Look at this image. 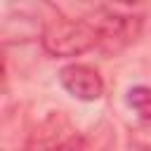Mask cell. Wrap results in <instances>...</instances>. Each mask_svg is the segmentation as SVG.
I'll return each instance as SVG.
<instances>
[{"label":"cell","instance_id":"obj_1","mask_svg":"<svg viewBox=\"0 0 151 151\" xmlns=\"http://www.w3.org/2000/svg\"><path fill=\"white\" fill-rule=\"evenodd\" d=\"M99 42L97 47L104 54H118L132 45L144 24V9L137 0H111L92 17Z\"/></svg>","mask_w":151,"mask_h":151},{"label":"cell","instance_id":"obj_2","mask_svg":"<svg viewBox=\"0 0 151 151\" xmlns=\"http://www.w3.org/2000/svg\"><path fill=\"white\" fill-rule=\"evenodd\" d=\"M42 50L52 57H78L99 42V33L92 19L54 17L45 24L40 35Z\"/></svg>","mask_w":151,"mask_h":151},{"label":"cell","instance_id":"obj_3","mask_svg":"<svg viewBox=\"0 0 151 151\" xmlns=\"http://www.w3.org/2000/svg\"><path fill=\"white\" fill-rule=\"evenodd\" d=\"M59 80L68 94L80 101H94L104 94V80L97 68L85 64H68L59 71Z\"/></svg>","mask_w":151,"mask_h":151},{"label":"cell","instance_id":"obj_4","mask_svg":"<svg viewBox=\"0 0 151 151\" xmlns=\"http://www.w3.org/2000/svg\"><path fill=\"white\" fill-rule=\"evenodd\" d=\"M127 104L137 111L139 118L151 120V87L146 85H137L127 92Z\"/></svg>","mask_w":151,"mask_h":151}]
</instances>
